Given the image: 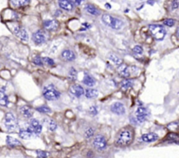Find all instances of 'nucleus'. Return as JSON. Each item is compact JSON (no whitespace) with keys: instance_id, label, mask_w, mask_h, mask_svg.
Masks as SVG:
<instances>
[{"instance_id":"1","label":"nucleus","mask_w":179,"mask_h":158,"mask_svg":"<svg viewBox=\"0 0 179 158\" xmlns=\"http://www.w3.org/2000/svg\"><path fill=\"white\" fill-rule=\"evenodd\" d=\"M134 130L129 128L126 127L121 129L116 137V143L120 147H125L129 145L134 140Z\"/></svg>"},{"instance_id":"2","label":"nucleus","mask_w":179,"mask_h":158,"mask_svg":"<svg viewBox=\"0 0 179 158\" xmlns=\"http://www.w3.org/2000/svg\"><path fill=\"white\" fill-rule=\"evenodd\" d=\"M101 21L106 25H108L109 27H110L114 30H120L124 25V23L121 19H120L118 18H116V17H113L111 15H109V14L102 15Z\"/></svg>"},{"instance_id":"3","label":"nucleus","mask_w":179,"mask_h":158,"mask_svg":"<svg viewBox=\"0 0 179 158\" xmlns=\"http://www.w3.org/2000/svg\"><path fill=\"white\" fill-rule=\"evenodd\" d=\"M43 95L48 101H54L60 98V93L53 84H50V85H47L44 87Z\"/></svg>"},{"instance_id":"4","label":"nucleus","mask_w":179,"mask_h":158,"mask_svg":"<svg viewBox=\"0 0 179 158\" xmlns=\"http://www.w3.org/2000/svg\"><path fill=\"white\" fill-rule=\"evenodd\" d=\"M4 124L9 132H14L18 128V121L12 113H7L4 119Z\"/></svg>"},{"instance_id":"5","label":"nucleus","mask_w":179,"mask_h":158,"mask_svg":"<svg viewBox=\"0 0 179 158\" xmlns=\"http://www.w3.org/2000/svg\"><path fill=\"white\" fill-rule=\"evenodd\" d=\"M149 32L157 40H163L166 35V30L163 25H150L149 26Z\"/></svg>"},{"instance_id":"6","label":"nucleus","mask_w":179,"mask_h":158,"mask_svg":"<svg viewBox=\"0 0 179 158\" xmlns=\"http://www.w3.org/2000/svg\"><path fill=\"white\" fill-rule=\"evenodd\" d=\"M93 146H94V148L95 150H97L99 151H102V150H106V148H107V140H106V138L101 135H96L95 138L93 141Z\"/></svg>"},{"instance_id":"7","label":"nucleus","mask_w":179,"mask_h":158,"mask_svg":"<svg viewBox=\"0 0 179 158\" xmlns=\"http://www.w3.org/2000/svg\"><path fill=\"white\" fill-rule=\"evenodd\" d=\"M12 32H14V34L18 38L20 39L22 41H28L29 40V36H28V33L23 28L21 27L20 25H15L13 28H12Z\"/></svg>"},{"instance_id":"8","label":"nucleus","mask_w":179,"mask_h":158,"mask_svg":"<svg viewBox=\"0 0 179 158\" xmlns=\"http://www.w3.org/2000/svg\"><path fill=\"white\" fill-rule=\"evenodd\" d=\"M28 129L32 133V134H35V135H39L42 131V126L41 124L39 123V121L36 119H32L30 121V123H29V128Z\"/></svg>"},{"instance_id":"9","label":"nucleus","mask_w":179,"mask_h":158,"mask_svg":"<svg viewBox=\"0 0 179 158\" xmlns=\"http://www.w3.org/2000/svg\"><path fill=\"white\" fill-rule=\"evenodd\" d=\"M148 117V110L144 107H139L135 111V118L139 123L145 121Z\"/></svg>"},{"instance_id":"10","label":"nucleus","mask_w":179,"mask_h":158,"mask_svg":"<svg viewBox=\"0 0 179 158\" xmlns=\"http://www.w3.org/2000/svg\"><path fill=\"white\" fill-rule=\"evenodd\" d=\"M32 40L36 45H42L47 41V36L46 34L41 32V31H38L36 32L33 33L32 35Z\"/></svg>"},{"instance_id":"11","label":"nucleus","mask_w":179,"mask_h":158,"mask_svg":"<svg viewBox=\"0 0 179 158\" xmlns=\"http://www.w3.org/2000/svg\"><path fill=\"white\" fill-rule=\"evenodd\" d=\"M44 28L47 31L49 32H53V31H56L59 28V22L57 20L54 19H49V20H46L43 24Z\"/></svg>"},{"instance_id":"12","label":"nucleus","mask_w":179,"mask_h":158,"mask_svg":"<svg viewBox=\"0 0 179 158\" xmlns=\"http://www.w3.org/2000/svg\"><path fill=\"white\" fill-rule=\"evenodd\" d=\"M111 111L114 113V114H116L118 115H122L125 114L126 112V109H125V107L122 103L121 102H115L111 105L110 107Z\"/></svg>"},{"instance_id":"13","label":"nucleus","mask_w":179,"mask_h":158,"mask_svg":"<svg viewBox=\"0 0 179 158\" xmlns=\"http://www.w3.org/2000/svg\"><path fill=\"white\" fill-rule=\"evenodd\" d=\"M117 71L118 73L123 78H128L131 74V67L128 66L125 64H121Z\"/></svg>"},{"instance_id":"14","label":"nucleus","mask_w":179,"mask_h":158,"mask_svg":"<svg viewBox=\"0 0 179 158\" xmlns=\"http://www.w3.org/2000/svg\"><path fill=\"white\" fill-rule=\"evenodd\" d=\"M158 139H159V136L156 133H147L142 135L141 137V140L144 142H153L157 141Z\"/></svg>"},{"instance_id":"15","label":"nucleus","mask_w":179,"mask_h":158,"mask_svg":"<svg viewBox=\"0 0 179 158\" xmlns=\"http://www.w3.org/2000/svg\"><path fill=\"white\" fill-rule=\"evenodd\" d=\"M70 92L73 95L76 97H80L84 95V88L79 85H73L70 87Z\"/></svg>"},{"instance_id":"16","label":"nucleus","mask_w":179,"mask_h":158,"mask_svg":"<svg viewBox=\"0 0 179 158\" xmlns=\"http://www.w3.org/2000/svg\"><path fill=\"white\" fill-rule=\"evenodd\" d=\"M61 58L66 61H73L75 59L76 56L72 50L66 49L61 53Z\"/></svg>"},{"instance_id":"17","label":"nucleus","mask_w":179,"mask_h":158,"mask_svg":"<svg viewBox=\"0 0 179 158\" xmlns=\"http://www.w3.org/2000/svg\"><path fill=\"white\" fill-rule=\"evenodd\" d=\"M59 5L61 9L70 11L73 9V4L71 0H59Z\"/></svg>"},{"instance_id":"18","label":"nucleus","mask_w":179,"mask_h":158,"mask_svg":"<svg viewBox=\"0 0 179 158\" xmlns=\"http://www.w3.org/2000/svg\"><path fill=\"white\" fill-rule=\"evenodd\" d=\"M19 111H20L21 114L24 117H25V118H31L32 116V114H33L32 109L30 107H28V106H22L20 107Z\"/></svg>"},{"instance_id":"19","label":"nucleus","mask_w":179,"mask_h":158,"mask_svg":"<svg viewBox=\"0 0 179 158\" xmlns=\"http://www.w3.org/2000/svg\"><path fill=\"white\" fill-rule=\"evenodd\" d=\"M85 10H86V11L87 13H89V14H91L93 16L100 15V11L97 8H95L94 5H92V4H87L85 6Z\"/></svg>"},{"instance_id":"20","label":"nucleus","mask_w":179,"mask_h":158,"mask_svg":"<svg viewBox=\"0 0 179 158\" xmlns=\"http://www.w3.org/2000/svg\"><path fill=\"white\" fill-rule=\"evenodd\" d=\"M18 135L20 138L24 139V140H27L30 139L32 135V133L27 128V129H20L18 132Z\"/></svg>"},{"instance_id":"21","label":"nucleus","mask_w":179,"mask_h":158,"mask_svg":"<svg viewBox=\"0 0 179 158\" xmlns=\"http://www.w3.org/2000/svg\"><path fill=\"white\" fill-rule=\"evenodd\" d=\"M6 142L8 144V146L11 147V148H14V147H18V146H20L21 143L18 140H17L16 138H13L11 136H7L6 138Z\"/></svg>"},{"instance_id":"22","label":"nucleus","mask_w":179,"mask_h":158,"mask_svg":"<svg viewBox=\"0 0 179 158\" xmlns=\"http://www.w3.org/2000/svg\"><path fill=\"white\" fill-rule=\"evenodd\" d=\"M9 103V100H8V96L6 95L4 89H1L0 90V105L3 107H6Z\"/></svg>"},{"instance_id":"23","label":"nucleus","mask_w":179,"mask_h":158,"mask_svg":"<svg viewBox=\"0 0 179 158\" xmlns=\"http://www.w3.org/2000/svg\"><path fill=\"white\" fill-rule=\"evenodd\" d=\"M29 2H30V0H11V3L14 7L25 6L29 4Z\"/></svg>"},{"instance_id":"24","label":"nucleus","mask_w":179,"mask_h":158,"mask_svg":"<svg viewBox=\"0 0 179 158\" xmlns=\"http://www.w3.org/2000/svg\"><path fill=\"white\" fill-rule=\"evenodd\" d=\"M83 82H84L85 85H87V86H88V87H93V86L95 84L94 79L91 75H89V74H86V75H85L84 80H83Z\"/></svg>"},{"instance_id":"25","label":"nucleus","mask_w":179,"mask_h":158,"mask_svg":"<svg viewBox=\"0 0 179 158\" xmlns=\"http://www.w3.org/2000/svg\"><path fill=\"white\" fill-rule=\"evenodd\" d=\"M109 59H110L115 65H116V66H120L121 64H122V59L120 58L119 56H117V55H116V54H114V53H110V54L109 55Z\"/></svg>"},{"instance_id":"26","label":"nucleus","mask_w":179,"mask_h":158,"mask_svg":"<svg viewBox=\"0 0 179 158\" xmlns=\"http://www.w3.org/2000/svg\"><path fill=\"white\" fill-rule=\"evenodd\" d=\"M132 86H133V80H130V79H126V80H122L121 83V87L122 89H124V90L130 88Z\"/></svg>"},{"instance_id":"27","label":"nucleus","mask_w":179,"mask_h":158,"mask_svg":"<svg viewBox=\"0 0 179 158\" xmlns=\"http://www.w3.org/2000/svg\"><path fill=\"white\" fill-rule=\"evenodd\" d=\"M84 94H85L87 98L91 99V98L96 97L97 95H98V92H97V90H94V89H92V88H88V89L86 90V92Z\"/></svg>"},{"instance_id":"28","label":"nucleus","mask_w":179,"mask_h":158,"mask_svg":"<svg viewBox=\"0 0 179 158\" xmlns=\"http://www.w3.org/2000/svg\"><path fill=\"white\" fill-rule=\"evenodd\" d=\"M94 135V130L92 128H88L86 129L85 133H84V136L86 139H90L93 135Z\"/></svg>"},{"instance_id":"29","label":"nucleus","mask_w":179,"mask_h":158,"mask_svg":"<svg viewBox=\"0 0 179 158\" xmlns=\"http://www.w3.org/2000/svg\"><path fill=\"white\" fill-rule=\"evenodd\" d=\"M47 127L51 131H54L57 128V124L54 120H49L47 121Z\"/></svg>"},{"instance_id":"30","label":"nucleus","mask_w":179,"mask_h":158,"mask_svg":"<svg viewBox=\"0 0 179 158\" xmlns=\"http://www.w3.org/2000/svg\"><path fill=\"white\" fill-rule=\"evenodd\" d=\"M37 110L40 113H43V114H47V113H51V109L47 107V106H41V107H37Z\"/></svg>"},{"instance_id":"31","label":"nucleus","mask_w":179,"mask_h":158,"mask_svg":"<svg viewBox=\"0 0 179 158\" xmlns=\"http://www.w3.org/2000/svg\"><path fill=\"white\" fill-rule=\"evenodd\" d=\"M68 75H69V77H70V79H71V80H75L77 79V71H76L74 68H73V67H72V68L70 69V71H69Z\"/></svg>"},{"instance_id":"32","label":"nucleus","mask_w":179,"mask_h":158,"mask_svg":"<svg viewBox=\"0 0 179 158\" xmlns=\"http://www.w3.org/2000/svg\"><path fill=\"white\" fill-rule=\"evenodd\" d=\"M37 155H38V157L39 158H47L49 154L46 151H43V150H38L37 151Z\"/></svg>"},{"instance_id":"33","label":"nucleus","mask_w":179,"mask_h":158,"mask_svg":"<svg viewBox=\"0 0 179 158\" xmlns=\"http://www.w3.org/2000/svg\"><path fill=\"white\" fill-rule=\"evenodd\" d=\"M176 21L174 19H171V18H168V19H165L163 21V24L167 26H173L175 25Z\"/></svg>"},{"instance_id":"34","label":"nucleus","mask_w":179,"mask_h":158,"mask_svg":"<svg viewBox=\"0 0 179 158\" xmlns=\"http://www.w3.org/2000/svg\"><path fill=\"white\" fill-rule=\"evenodd\" d=\"M42 60H43L45 63H47V65H48V66H54V59H50V58H44Z\"/></svg>"},{"instance_id":"35","label":"nucleus","mask_w":179,"mask_h":158,"mask_svg":"<svg viewBox=\"0 0 179 158\" xmlns=\"http://www.w3.org/2000/svg\"><path fill=\"white\" fill-rule=\"evenodd\" d=\"M88 112H89L91 114H93V115H96V114H98V109H97V107H96L95 106H92V107H89Z\"/></svg>"},{"instance_id":"36","label":"nucleus","mask_w":179,"mask_h":158,"mask_svg":"<svg viewBox=\"0 0 179 158\" xmlns=\"http://www.w3.org/2000/svg\"><path fill=\"white\" fill-rule=\"evenodd\" d=\"M142 47H140V46H135L134 48H133V52L136 54H142Z\"/></svg>"},{"instance_id":"37","label":"nucleus","mask_w":179,"mask_h":158,"mask_svg":"<svg viewBox=\"0 0 179 158\" xmlns=\"http://www.w3.org/2000/svg\"><path fill=\"white\" fill-rule=\"evenodd\" d=\"M34 64H36L37 66H43V60L40 57H36L33 60Z\"/></svg>"},{"instance_id":"38","label":"nucleus","mask_w":179,"mask_h":158,"mask_svg":"<svg viewBox=\"0 0 179 158\" xmlns=\"http://www.w3.org/2000/svg\"><path fill=\"white\" fill-rule=\"evenodd\" d=\"M178 8V0H172V9L176 10Z\"/></svg>"},{"instance_id":"39","label":"nucleus","mask_w":179,"mask_h":158,"mask_svg":"<svg viewBox=\"0 0 179 158\" xmlns=\"http://www.w3.org/2000/svg\"><path fill=\"white\" fill-rule=\"evenodd\" d=\"M84 0H73V4H77V5H80Z\"/></svg>"},{"instance_id":"40","label":"nucleus","mask_w":179,"mask_h":158,"mask_svg":"<svg viewBox=\"0 0 179 158\" xmlns=\"http://www.w3.org/2000/svg\"><path fill=\"white\" fill-rule=\"evenodd\" d=\"M154 2H155V1H153V0H151V1H150V0H149V1H148V3H149V4H154Z\"/></svg>"},{"instance_id":"41","label":"nucleus","mask_w":179,"mask_h":158,"mask_svg":"<svg viewBox=\"0 0 179 158\" xmlns=\"http://www.w3.org/2000/svg\"><path fill=\"white\" fill-rule=\"evenodd\" d=\"M106 7H107V8H110L111 6H110V5H109V4H106Z\"/></svg>"}]
</instances>
